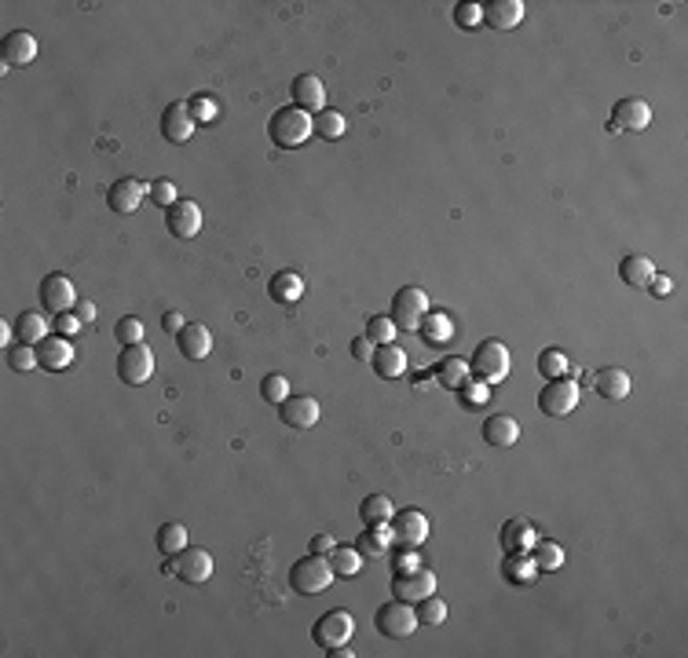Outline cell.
<instances>
[{"label": "cell", "mask_w": 688, "mask_h": 658, "mask_svg": "<svg viewBox=\"0 0 688 658\" xmlns=\"http://www.w3.org/2000/svg\"><path fill=\"white\" fill-rule=\"evenodd\" d=\"M312 132H315V118L308 110H300V106H282V110L272 113V121H267V136H272V143L279 150L304 146Z\"/></svg>", "instance_id": "1"}, {"label": "cell", "mask_w": 688, "mask_h": 658, "mask_svg": "<svg viewBox=\"0 0 688 658\" xmlns=\"http://www.w3.org/2000/svg\"><path fill=\"white\" fill-rule=\"evenodd\" d=\"M333 567H330V556H304L289 567V589L300 593V596H319L333 586Z\"/></svg>", "instance_id": "2"}, {"label": "cell", "mask_w": 688, "mask_h": 658, "mask_svg": "<svg viewBox=\"0 0 688 658\" xmlns=\"http://www.w3.org/2000/svg\"><path fill=\"white\" fill-rule=\"evenodd\" d=\"M469 370L480 384H502L509 377V347L502 340H480L469 359Z\"/></svg>", "instance_id": "3"}, {"label": "cell", "mask_w": 688, "mask_h": 658, "mask_svg": "<svg viewBox=\"0 0 688 658\" xmlns=\"http://www.w3.org/2000/svg\"><path fill=\"white\" fill-rule=\"evenodd\" d=\"M429 312H432L429 293H425V289H417V286H403V289L392 296V315H389V319L396 322V329L417 333Z\"/></svg>", "instance_id": "4"}, {"label": "cell", "mask_w": 688, "mask_h": 658, "mask_svg": "<svg viewBox=\"0 0 688 658\" xmlns=\"http://www.w3.org/2000/svg\"><path fill=\"white\" fill-rule=\"evenodd\" d=\"M373 626H377V633L381 637H389V640H407L417 626V614H414V607L407 604V600H389V604H381L377 611H373Z\"/></svg>", "instance_id": "5"}, {"label": "cell", "mask_w": 688, "mask_h": 658, "mask_svg": "<svg viewBox=\"0 0 688 658\" xmlns=\"http://www.w3.org/2000/svg\"><path fill=\"white\" fill-rule=\"evenodd\" d=\"M165 574H176L183 586H202L209 582V574H213V556L206 549H195V546H187L172 556V563H165Z\"/></svg>", "instance_id": "6"}, {"label": "cell", "mask_w": 688, "mask_h": 658, "mask_svg": "<svg viewBox=\"0 0 688 658\" xmlns=\"http://www.w3.org/2000/svg\"><path fill=\"white\" fill-rule=\"evenodd\" d=\"M352 633H356V618L344 611V607H337V611H326L319 622H315L312 640H315L323 651H333V647H344V644H348Z\"/></svg>", "instance_id": "7"}, {"label": "cell", "mask_w": 688, "mask_h": 658, "mask_svg": "<svg viewBox=\"0 0 688 658\" xmlns=\"http://www.w3.org/2000/svg\"><path fill=\"white\" fill-rule=\"evenodd\" d=\"M118 377H122V384H129V388H139V384H147L150 377H155V352H150L147 344H129V347H122V355H118Z\"/></svg>", "instance_id": "8"}, {"label": "cell", "mask_w": 688, "mask_h": 658, "mask_svg": "<svg viewBox=\"0 0 688 658\" xmlns=\"http://www.w3.org/2000/svg\"><path fill=\"white\" fill-rule=\"evenodd\" d=\"M575 406H579V380H571V377L546 380V388L539 392V410L546 417H567Z\"/></svg>", "instance_id": "9"}, {"label": "cell", "mask_w": 688, "mask_h": 658, "mask_svg": "<svg viewBox=\"0 0 688 658\" xmlns=\"http://www.w3.org/2000/svg\"><path fill=\"white\" fill-rule=\"evenodd\" d=\"M652 125V106L637 96H626L611 106V118H608V129L611 132H644Z\"/></svg>", "instance_id": "10"}, {"label": "cell", "mask_w": 688, "mask_h": 658, "mask_svg": "<svg viewBox=\"0 0 688 658\" xmlns=\"http://www.w3.org/2000/svg\"><path fill=\"white\" fill-rule=\"evenodd\" d=\"M165 227H169V235L180 238V242L198 238V230H202V209H198V202L180 198L176 205H169V209H165Z\"/></svg>", "instance_id": "11"}, {"label": "cell", "mask_w": 688, "mask_h": 658, "mask_svg": "<svg viewBox=\"0 0 688 658\" xmlns=\"http://www.w3.org/2000/svg\"><path fill=\"white\" fill-rule=\"evenodd\" d=\"M392 537L399 541L403 549H417V546H425V537H429V520L425 512H417V509H403L392 516Z\"/></svg>", "instance_id": "12"}, {"label": "cell", "mask_w": 688, "mask_h": 658, "mask_svg": "<svg viewBox=\"0 0 688 658\" xmlns=\"http://www.w3.org/2000/svg\"><path fill=\"white\" fill-rule=\"evenodd\" d=\"M392 593L407 604H417L436 593V574L429 567H417V571H407V574H396L392 578Z\"/></svg>", "instance_id": "13"}, {"label": "cell", "mask_w": 688, "mask_h": 658, "mask_svg": "<svg viewBox=\"0 0 688 658\" xmlns=\"http://www.w3.org/2000/svg\"><path fill=\"white\" fill-rule=\"evenodd\" d=\"M143 198H147V187H143V179H136V176H125V179H118V183L106 190V205H110L113 212H122V216L139 212Z\"/></svg>", "instance_id": "14"}, {"label": "cell", "mask_w": 688, "mask_h": 658, "mask_svg": "<svg viewBox=\"0 0 688 658\" xmlns=\"http://www.w3.org/2000/svg\"><path fill=\"white\" fill-rule=\"evenodd\" d=\"M279 417H282V424H289V429H315L323 410L312 396H289L286 403H279Z\"/></svg>", "instance_id": "15"}, {"label": "cell", "mask_w": 688, "mask_h": 658, "mask_svg": "<svg viewBox=\"0 0 688 658\" xmlns=\"http://www.w3.org/2000/svg\"><path fill=\"white\" fill-rule=\"evenodd\" d=\"M198 121H195V113H190L187 103H169L165 113H162V136L169 143H187L190 136H195Z\"/></svg>", "instance_id": "16"}, {"label": "cell", "mask_w": 688, "mask_h": 658, "mask_svg": "<svg viewBox=\"0 0 688 658\" xmlns=\"http://www.w3.org/2000/svg\"><path fill=\"white\" fill-rule=\"evenodd\" d=\"M41 304H45V312H52V315L73 312V304H78L73 282H70L66 275H48V279L41 282Z\"/></svg>", "instance_id": "17"}, {"label": "cell", "mask_w": 688, "mask_h": 658, "mask_svg": "<svg viewBox=\"0 0 688 658\" xmlns=\"http://www.w3.org/2000/svg\"><path fill=\"white\" fill-rule=\"evenodd\" d=\"M176 347H180L183 359L202 362V359H209V352H213V333H209L202 322H187V326L176 333Z\"/></svg>", "instance_id": "18"}, {"label": "cell", "mask_w": 688, "mask_h": 658, "mask_svg": "<svg viewBox=\"0 0 688 658\" xmlns=\"http://www.w3.org/2000/svg\"><path fill=\"white\" fill-rule=\"evenodd\" d=\"M527 8H524V0H491V4H483V22L491 29H499V33H509L524 22Z\"/></svg>", "instance_id": "19"}, {"label": "cell", "mask_w": 688, "mask_h": 658, "mask_svg": "<svg viewBox=\"0 0 688 658\" xmlns=\"http://www.w3.org/2000/svg\"><path fill=\"white\" fill-rule=\"evenodd\" d=\"M289 96H293V106H300V110H308L312 118L319 110H326V88H323V81L315 73H300L297 81H293V88H289Z\"/></svg>", "instance_id": "20"}, {"label": "cell", "mask_w": 688, "mask_h": 658, "mask_svg": "<svg viewBox=\"0 0 688 658\" xmlns=\"http://www.w3.org/2000/svg\"><path fill=\"white\" fill-rule=\"evenodd\" d=\"M73 362V344L66 337H45L41 344H37V366L48 370V373H59Z\"/></svg>", "instance_id": "21"}, {"label": "cell", "mask_w": 688, "mask_h": 658, "mask_svg": "<svg viewBox=\"0 0 688 658\" xmlns=\"http://www.w3.org/2000/svg\"><path fill=\"white\" fill-rule=\"evenodd\" d=\"M4 70H12V66H29L33 59H37V37L33 33H26V29H12L8 37H4Z\"/></svg>", "instance_id": "22"}, {"label": "cell", "mask_w": 688, "mask_h": 658, "mask_svg": "<svg viewBox=\"0 0 688 658\" xmlns=\"http://www.w3.org/2000/svg\"><path fill=\"white\" fill-rule=\"evenodd\" d=\"M593 388H597V396H600V399L619 403V399H626V396H630V373H626V370H619V366L597 370V373H593Z\"/></svg>", "instance_id": "23"}, {"label": "cell", "mask_w": 688, "mask_h": 658, "mask_svg": "<svg viewBox=\"0 0 688 658\" xmlns=\"http://www.w3.org/2000/svg\"><path fill=\"white\" fill-rule=\"evenodd\" d=\"M370 362H373L377 377H385V380H396V377L407 373V352H403L399 344H377Z\"/></svg>", "instance_id": "24"}, {"label": "cell", "mask_w": 688, "mask_h": 658, "mask_svg": "<svg viewBox=\"0 0 688 658\" xmlns=\"http://www.w3.org/2000/svg\"><path fill=\"white\" fill-rule=\"evenodd\" d=\"M432 373H436V380L443 384V388H450V392H466V388H469V377H473V370H469V362H466L462 355L440 359Z\"/></svg>", "instance_id": "25"}, {"label": "cell", "mask_w": 688, "mask_h": 658, "mask_svg": "<svg viewBox=\"0 0 688 658\" xmlns=\"http://www.w3.org/2000/svg\"><path fill=\"white\" fill-rule=\"evenodd\" d=\"M483 439H487L491 446H516V443H520V424H516V417H509V413L487 417V421H483Z\"/></svg>", "instance_id": "26"}, {"label": "cell", "mask_w": 688, "mask_h": 658, "mask_svg": "<svg viewBox=\"0 0 688 658\" xmlns=\"http://www.w3.org/2000/svg\"><path fill=\"white\" fill-rule=\"evenodd\" d=\"M392 527L389 523H381V527H366L356 541V549L363 553V560H381V556H389V546H392Z\"/></svg>", "instance_id": "27"}, {"label": "cell", "mask_w": 688, "mask_h": 658, "mask_svg": "<svg viewBox=\"0 0 688 658\" xmlns=\"http://www.w3.org/2000/svg\"><path fill=\"white\" fill-rule=\"evenodd\" d=\"M267 296H272L275 304H297L304 296V282L297 271H275L272 282H267Z\"/></svg>", "instance_id": "28"}, {"label": "cell", "mask_w": 688, "mask_h": 658, "mask_svg": "<svg viewBox=\"0 0 688 658\" xmlns=\"http://www.w3.org/2000/svg\"><path fill=\"white\" fill-rule=\"evenodd\" d=\"M619 275H623V282H626V286H633V289H644L648 282L656 279V263L648 260V256H637V253H630V256L619 263Z\"/></svg>", "instance_id": "29"}, {"label": "cell", "mask_w": 688, "mask_h": 658, "mask_svg": "<svg viewBox=\"0 0 688 658\" xmlns=\"http://www.w3.org/2000/svg\"><path fill=\"white\" fill-rule=\"evenodd\" d=\"M12 326H15V337H19L22 344H33V347L41 344L45 337H52V333H48L52 326H48V319H45L41 312H22V315H19Z\"/></svg>", "instance_id": "30"}, {"label": "cell", "mask_w": 688, "mask_h": 658, "mask_svg": "<svg viewBox=\"0 0 688 658\" xmlns=\"http://www.w3.org/2000/svg\"><path fill=\"white\" fill-rule=\"evenodd\" d=\"M534 541H539V537H534V527L527 520H509L502 527V549L506 553H527Z\"/></svg>", "instance_id": "31"}, {"label": "cell", "mask_w": 688, "mask_h": 658, "mask_svg": "<svg viewBox=\"0 0 688 658\" xmlns=\"http://www.w3.org/2000/svg\"><path fill=\"white\" fill-rule=\"evenodd\" d=\"M502 574H506L509 586H531L534 574H539V567H534V560H531L527 553H506Z\"/></svg>", "instance_id": "32"}, {"label": "cell", "mask_w": 688, "mask_h": 658, "mask_svg": "<svg viewBox=\"0 0 688 658\" xmlns=\"http://www.w3.org/2000/svg\"><path fill=\"white\" fill-rule=\"evenodd\" d=\"M359 516H363L366 527H381V523H392L396 505H392V497H385V494H370L359 505Z\"/></svg>", "instance_id": "33"}, {"label": "cell", "mask_w": 688, "mask_h": 658, "mask_svg": "<svg viewBox=\"0 0 688 658\" xmlns=\"http://www.w3.org/2000/svg\"><path fill=\"white\" fill-rule=\"evenodd\" d=\"M330 567H333L337 578H356L363 571V553L356 546H337L330 553Z\"/></svg>", "instance_id": "34"}, {"label": "cell", "mask_w": 688, "mask_h": 658, "mask_svg": "<svg viewBox=\"0 0 688 658\" xmlns=\"http://www.w3.org/2000/svg\"><path fill=\"white\" fill-rule=\"evenodd\" d=\"M417 333L425 337V344H447V340L454 337V322H450V315H443V312H429Z\"/></svg>", "instance_id": "35"}, {"label": "cell", "mask_w": 688, "mask_h": 658, "mask_svg": "<svg viewBox=\"0 0 688 658\" xmlns=\"http://www.w3.org/2000/svg\"><path fill=\"white\" fill-rule=\"evenodd\" d=\"M531 560H534V567L539 571H560L564 567V549L557 546V541H534L531 546Z\"/></svg>", "instance_id": "36"}, {"label": "cell", "mask_w": 688, "mask_h": 658, "mask_svg": "<svg viewBox=\"0 0 688 658\" xmlns=\"http://www.w3.org/2000/svg\"><path fill=\"white\" fill-rule=\"evenodd\" d=\"M158 549L165 560H172L180 549H187V527L183 523H162L158 530Z\"/></svg>", "instance_id": "37"}, {"label": "cell", "mask_w": 688, "mask_h": 658, "mask_svg": "<svg viewBox=\"0 0 688 658\" xmlns=\"http://www.w3.org/2000/svg\"><path fill=\"white\" fill-rule=\"evenodd\" d=\"M344 132H348V121H344V113L340 110H319L315 113V136H323V139H340Z\"/></svg>", "instance_id": "38"}, {"label": "cell", "mask_w": 688, "mask_h": 658, "mask_svg": "<svg viewBox=\"0 0 688 658\" xmlns=\"http://www.w3.org/2000/svg\"><path fill=\"white\" fill-rule=\"evenodd\" d=\"M539 373H542L546 380L567 377V373H571V359L560 352V347H546V352L539 355Z\"/></svg>", "instance_id": "39"}, {"label": "cell", "mask_w": 688, "mask_h": 658, "mask_svg": "<svg viewBox=\"0 0 688 658\" xmlns=\"http://www.w3.org/2000/svg\"><path fill=\"white\" fill-rule=\"evenodd\" d=\"M417 622H422V626H443L447 622V604L432 593V596H425V600H417Z\"/></svg>", "instance_id": "40"}, {"label": "cell", "mask_w": 688, "mask_h": 658, "mask_svg": "<svg viewBox=\"0 0 688 658\" xmlns=\"http://www.w3.org/2000/svg\"><path fill=\"white\" fill-rule=\"evenodd\" d=\"M260 396H264L267 403H275V406H279V403H286L293 392H289V380H286L282 373H267V377L260 380Z\"/></svg>", "instance_id": "41"}, {"label": "cell", "mask_w": 688, "mask_h": 658, "mask_svg": "<svg viewBox=\"0 0 688 658\" xmlns=\"http://www.w3.org/2000/svg\"><path fill=\"white\" fill-rule=\"evenodd\" d=\"M396 322L389 319V315H373L370 322H366V337L373 340V344H396Z\"/></svg>", "instance_id": "42"}, {"label": "cell", "mask_w": 688, "mask_h": 658, "mask_svg": "<svg viewBox=\"0 0 688 658\" xmlns=\"http://www.w3.org/2000/svg\"><path fill=\"white\" fill-rule=\"evenodd\" d=\"M8 366H12V370H19V373L33 370V366H37V347L19 340L15 347H8Z\"/></svg>", "instance_id": "43"}, {"label": "cell", "mask_w": 688, "mask_h": 658, "mask_svg": "<svg viewBox=\"0 0 688 658\" xmlns=\"http://www.w3.org/2000/svg\"><path fill=\"white\" fill-rule=\"evenodd\" d=\"M113 337H118L125 347H129V344H143V319H136V315L118 319V326H113Z\"/></svg>", "instance_id": "44"}, {"label": "cell", "mask_w": 688, "mask_h": 658, "mask_svg": "<svg viewBox=\"0 0 688 658\" xmlns=\"http://www.w3.org/2000/svg\"><path fill=\"white\" fill-rule=\"evenodd\" d=\"M150 198H155L162 209H169V205H176L180 198H176V183L169 179V176H162V179H155L150 183Z\"/></svg>", "instance_id": "45"}, {"label": "cell", "mask_w": 688, "mask_h": 658, "mask_svg": "<svg viewBox=\"0 0 688 658\" xmlns=\"http://www.w3.org/2000/svg\"><path fill=\"white\" fill-rule=\"evenodd\" d=\"M52 329L59 333V337H78L81 329H85V322L78 319V315H73V312H63V315H52Z\"/></svg>", "instance_id": "46"}, {"label": "cell", "mask_w": 688, "mask_h": 658, "mask_svg": "<svg viewBox=\"0 0 688 658\" xmlns=\"http://www.w3.org/2000/svg\"><path fill=\"white\" fill-rule=\"evenodd\" d=\"M454 22L466 26V29H476L483 22V4H457L454 8Z\"/></svg>", "instance_id": "47"}, {"label": "cell", "mask_w": 688, "mask_h": 658, "mask_svg": "<svg viewBox=\"0 0 688 658\" xmlns=\"http://www.w3.org/2000/svg\"><path fill=\"white\" fill-rule=\"evenodd\" d=\"M396 574H407V571H417V567H422V560H417V553L414 549H403L399 546V553H396Z\"/></svg>", "instance_id": "48"}, {"label": "cell", "mask_w": 688, "mask_h": 658, "mask_svg": "<svg viewBox=\"0 0 688 658\" xmlns=\"http://www.w3.org/2000/svg\"><path fill=\"white\" fill-rule=\"evenodd\" d=\"M190 106V113H195V121H209L213 113H216V106H213V99H206V96H195L187 103Z\"/></svg>", "instance_id": "49"}, {"label": "cell", "mask_w": 688, "mask_h": 658, "mask_svg": "<svg viewBox=\"0 0 688 658\" xmlns=\"http://www.w3.org/2000/svg\"><path fill=\"white\" fill-rule=\"evenodd\" d=\"M373 347H377V344H373L370 337H356V340H352V359L370 362V359H373Z\"/></svg>", "instance_id": "50"}, {"label": "cell", "mask_w": 688, "mask_h": 658, "mask_svg": "<svg viewBox=\"0 0 688 658\" xmlns=\"http://www.w3.org/2000/svg\"><path fill=\"white\" fill-rule=\"evenodd\" d=\"M333 549H337V541H333L330 534H315V537H312V553H315V556H330Z\"/></svg>", "instance_id": "51"}, {"label": "cell", "mask_w": 688, "mask_h": 658, "mask_svg": "<svg viewBox=\"0 0 688 658\" xmlns=\"http://www.w3.org/2000/svg\"><path fill=\"white\" fill-rule=\"evenodd\" d=\"M73 315H78L85 326H92L96 322V304L92 300H78V304H73Z\"/></svg>", "instance_id": "52"}, {"label": "cell", "mask_w": 688, "mask_h": 658, "mask_svg": "<svg viewBox=\"0 0 688 658\" xmlns=\"http://www.w3.org/2000/svg\"><path fill=\"white\" fill-rule=\"evenodd\" d=\"M183 326H187V319H183L180 312H165V315H162V329H165V333H180Z\"/></svg>", "instance_id": "53"}, {"label": "cell", "mask_w": 688, "mask_h": 658, "mask_svg": "<svg viewBox=\"0 0 688 658\" xmlns=\"http://www.w3.org/2000/svg\"><path fill=\"white\" fill-rule=\"evenodd\" d=\"M648 286H652V293H656V296H667V293L674 289V282H670L667 275H659V271H656V279H652V282H648Z\"/></svg>", "instance_id": "54"}, {"label": "cell", "mask_w": 688, "mask_h": 658, "mask_svg": "<svg viewBox=\"0 0 688 658\" xmlns=\"http://www.w3.org/2000/svg\"><path fill=\"white\" fill-rule=\"evenodd\" d=\"M330 658H352L356 651H348V644H344V647H333V651H326Z\"/></svg>", "instance_id": "55"}]
</instances>
